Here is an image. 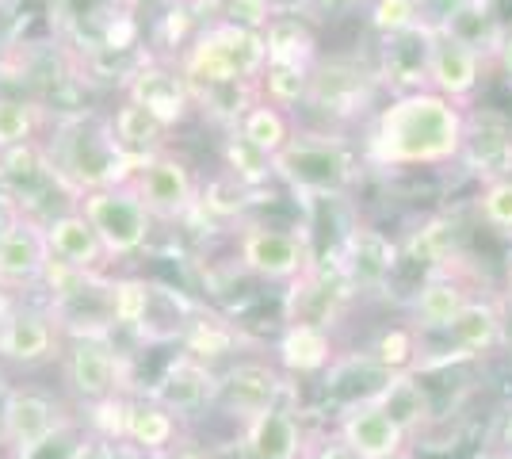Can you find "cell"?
I'll return each mask as SVG.
<instances>
[{"mask_svg": "<svg viewBox=\"0 0 512 459\" xmlns=\"http://www.w3.org/2000/svg\"><path fill=\"white\" fill-rule=\"evenodd\" d=\"M314 261L318 253L306 230H283L249 219L237 226V264L264 284H295Z\"/></svg>", "mask_w": 512, "mask_h": 459, "instance_id": "7", "label": "cell"}, {"mask_svg": "<svg viewBox=\"0 0 512 459\" xmlns=\"http://www.w3.org/2000/svg\"><path fill=\"white\" fill-rule=\"evenodd\" d=\"M337 264L344 268V276H348V284H352L356 295L383 291L386 280H390L394 268H398V245L386 238L383 230L356 222V226L344 234Z\"/></svg>", "mask_w": 512, "mask_h": 459, "instance_id": "21", "label": "cell"}, {"mask_svg": "<svg viewBox=\"0 0 512 459\" xmlns=\"http://www.w3.org/2000/svg\"><path fill=\"white\" fill-rule=\"evenodd\" d=\"M302 459H360V456H356V452H352V448L333 433L329 440H321V444H314V448H306V456Z\"/></svg>", "mask_w": 512, "mask_h": 459, "instance_id": "40", "label": "cell"}, {"mask_svg": "<svg viewBox=\"0 0 512 459\" xmlns=\"http://www.w3.org/2000/svg\"><path fill=\"white\" fill-rule=\"evenodd\" d=\"M46 249H50V261L58 268H69L77 276H107L115 264L107 261L104 245L96 238V230L88 226V219L69 207L58 211L54 219H46Z\"/></svg>", "mask_w": 512, "mask_h": 459, "instance_id": "22", "label": "cell"}, {"mask_svg": "<svg viewBox=\"0 0 512 459\" xmlns=\"http://www.w3.org/2000/svg\"><path fill=\"white\" fill-rule=\"evenodd\" d=\"M69 417H73V410L54 391L12 383V391L4 394V406H0V448L4 452L23 448L31 440L54 433Z\"/></svg>", "mask_w": 512, "mask_h": 459, "instance_id": "17", "label": "cell"}, {"mask_svg": "<svg viewBox=\"0 0 512 459\" xmlns=\"http://www.w3.org/2000/svg\"><path fill=\"white\" fill-rule=\"evenodd\" d=\"M237 345H241V333H237L226 318H214V314H195L188 333L180 337V349L199 356L203 364H218L226 356H234Z\"/></svg>", "mask_w": 512, "mask_h": 459, "instance_id": "34", "label": "cell"}, {"mask_svg": "<svg viewBox=\"0 0 512 459\" xmlns=\"http://www.w3.org/2000/svg\"><path fill=\"white\" fill-rule=\"evenodd\" d=\"M337 437L360 459H402L406 456V429L386 414L375 398L348 402L337 414Z\"/></svg>", "mask_w": 512, "mask_h": 459, "instance_id": "19", "label": "cell"}, {"mask_svg": "<svg viewBox=\"0 0 512 459\" xmlns=\"http://www.w3.org/2000/svg\"><path fill=\"white\" fill-rule=\"evenodd\" d=\"M0 4H8V0H0Z\"/></svg>", "mask_w": 512, "mask_h": 459, "instance_id": "48", "label": "cell"}, {"mask_svg": "<svg viewBox=\"0 0 512 459\" xmlns=\"http://www.w3.org/2000/svg\"><path fill=\"white\" fill-rule=\"evenodd\" d=\"M306 96H310V73L264 66V73H260V100H268L272 108H283L291 115L295 108H306Z\"/></svg>", "mask_w": 512, "mask_h": 459, "instance_id": "38", "label": "cell"}, {"mask_svg": "<svg viewBox=\"0 0 512 459\" xmlns=\"http://www.w3.org/2000/svg\"><path fill=\"white\" fill-rule=\"evenodd\" d=\"M146 394L153 402H161L180 425L192 417H207L214 414V398H218V368L180 349Z\"/></svg>", "mask_w": 512, "mask_h": 459, "instance_id": "15", "label": "cell"}, {"mask_svg": "<svg viewBox=\"0 0 512 459\" xmlns=\"http://www.w3.org/2000/svg\"><path fill=\"white\" fill-rule=\"evenodd\" d=\"M62 379L65 391L81 410H92L100 402H111L123 394L127 383V356L115 349V337H96V333H77L65 337L62 349Z\"/></svg>", "mask_w": 512, "mask_h": 459, "instance_id": "6", "label": "cell"}, {"mask_svg": "<svg viewBox=\"0 0 512 459\" xmlns=\"http://www.w3.org/2000/svg\"><path fill=\"white\" fill-rule=\"evenodd\" d=\"M367 23L383 35H413L436 23V4L432 0H367Z\"/></svg>", "mask_w": 512, "mask_h": 459, "instance_id": "33", "label": "cell"}, {"mask_svg": "<svg viewBox=\"0 0 512 459\" xmlns=\"http://www.w3.org/2000/svg\"><path fill=\"white\" fill-rule=\"evenodd\" d=\"M20 215H23L20 203H16V199L8 196V192H0V234H4V230H8L12 222L20 219Z\"/></svg>", "mask_w": 512, "mask_h": 459, "instance_id": "45", "label": "cell"}, {"mask_svg": "<svg viewBox=\"0 0 512 459\" xmlns=\"http://www.w3.org/2000/svg\"><path fill=\"white\" fill-rule=\"evenodd\" d=\"M268 66L264 31L241 27L230 20H207L180 50L176 69L188 85H260Z\"/></svg>", "mask_w": 512, "mask_h": 459, "instance_id": "4", "label": "cell"}, {"mask_svg": "<svg viewBox=\"0 0 512 459\" xmlns=\"http://www.w3.org/2000/svg\"><path fill=\"white\" fill-rule=\"evenodd\" d=\"M470 299H478V295H474L467 276L459 272V261L432 268L425 284L417 287V295L409 299V314H413L409 329H417L421 337H440L459 322V314L470 306Z\"/></svg>", "mask_w": 512, "mask_h": 459, "instance_id": "18", "label": "cell"}, {"mask_svg": "<svg viewBox=\"0 0 512 459\" xmlns=\"http://www.w3.org/2000/svg\"><path fill=\"white\" fill-rule=\"evenodd\" d=\"M0 459H4V456H0Z\"/></svg>", "mask_w": 512, "mask_h": 459, "instance_id": "50", "label": "cell"}, {"mask_svg": "<svg viewBox=\"0 0 512 459\" xmlns=\"http://www.w3.org/2000/svg\"><path fill=\"white\" fill-rule=\"evenodd\" d=\"M130 184H134L138 199L146 203V211L157 222H184L199 211V192L203 188L195 180L192 165L169 150L142 161Z\"/></svg>", "mask_w": 512, "mask_h": 459, "instance_id": "13", "label": "cell"}, {"mask_svg": "<svg viewBox=\"0 0 512 459\" xmlns=\"http://www.w3.org/2000/svg\"><path fill=\"white\" fill-rule=\"evenodd\" d=\"M256 192H249L245 184H237L230 173L214 176L211 184L199 192V211L211 215L218 222H230V219H245L249 203H256Z\"/></svg>", "mask_w": 512, "mask_h": 459, "instance_id": "37", "label": "cell"}, {"mask_svg": "<svg viewBox=\"0 0 512 459\" xmlns=\"http://www.w3.org/2000/svg\"><path fill=\"white\" fill-rule=\"evenodd\" d=\"M123 452H127V448H123ZM130 459H176L172 456V452H165V456H142V452H127Z\"/></svg>", "mask_w": 512, "mask_h": 459, "instance_id": "46", "label": "cell"}, {"mask_svg": "<svg viewBox=\"0 0 512 459\" xmlns=\"http://www.w3.org/2000/svg\"><path fill=\"white\" fill-rule=\"evenodd\" d=\"M367 0H310V12L306 16H318V20H329V16H341V12H352Z\"/></svg>", "mask_w": 512, "mask_h": 459, "instance_id": "41", "label": "cell"}, {"mask_svg": "<svg viewBox=\"0 0 512 459\" xmlns=\"http://www.w3.org/2000/svg\"><path fill=\"white\" fill-rule=\"evenodd\" d=\"M184 425L150 394H127L123 398V421H119V448L142 452V456H165L180 448Z\"/></svg>", "mask_w": 512, "mask_h": 459, "instance_id": "23", "label": "cell"}, {"mask_svg": "<svg viewBox=\"0 0 512 459\" xmlns=\"http://www.w3.org/2000/svg\"><path fill=\"white\" fill-rule=\"evenodd\" d=\"M337 341H333V329L318 326H283L276 341V360L279 372L302 379V375H325L337 360Z\"/></svg>", "mask_w": 512, "mask_h": 459, "instance_id": "25", "label": "cell"}, {"mask_svg": "<svg viewBox=\"0 0 512 459\" xmlns=\"http://www.w3.org/2000/svg\"><path fill=\"white\" fill-rule=\"evenodd\" d=\"M360 161L363 157H356L341 134L295 127L291 142L272 157V173L291 188V196L310 207L318 199H348L363 173Z\"/></svg>", "mask_w": 512, "mask_h": 459, "instance_id": "3", "label": "cell"}, {"mask_svg": "<svg viewBox=\"0 0 512 459\" xmlns=\"http://www.w3.org/2000/svg\"><path fill=\"white\" fill-rule=\"evenodd\" d=\"M470 108H459L432 88L390 96L371 115L363 138V165L383 173L444 169L463 161L467 150Z\"/></svg>", "mask_w": 512, "mask_h": 459, "instance_id": "1", "label": "cell"}, {"mask_svg": "<svg viewBox=\"0 0 512 459\" xmlns=\"http://www.w3.org/2000/svg\"><path fill=\"white\" fill-rule=\"evenodd\" d=\"M493 69H501V73L509 77V85H512V27H505L501 43L493 46Z\"/></svg>", "mask_w": 512, "mask_h": 459, "instance_id": "43", "label": "cell"}, {"mask_svg": "<svg viewBox=\"0 0 512 459\" xmlns=\"http://www.w3.org/2000/svg\"><path fill=\"white\" fill-rule=\"evenodd\" d=\"M65 329L50 306L0 303V364L8 368H43L62 360Z\"/></svg>", "mask_w": 512, "mask_h": 459, "instance_id": "8", "label": "cell"}, {"mask_svg": "<svg viewBox=\"0 0 512 459\" xmlns=\"http://www.w3.org/2000/svg\"><path fill=\"white\" fill-rule=\"evenodd\" d=\"M96 444H100V440L88 429L85 417L73 414L69 421H62L54 433L31 440V444H23V448L4 452V459H92Z\"/></svg>", "mask_w": 512, "mask_h": 459, "instance_id": "30", "label": "cell"}, {"mask_svg": "<svg viewBox=\"0 0 512 459\" xmlns=\"http://www.w3.org/2000/svg\"><path fill=\"white\" fill-rule=\"evenodd\" d=\"M505 303L512 306V264H509V280H505Z\"/></svg>", "mask_w": 512, "mask_h": 459, "instance_id": "47", "label": "cell"}, {"mask_svg": "<svg viewBox=\"0 0 512 459\" xmlns=\"http://www.w3.org/2000/svg\"><path fill=\"white\" fill-rule=\"evenodd\" d=\"M402 459H406V456H402Z\"/></svg>", "mask_w": 512, "mask_h": 459, "instance_id": "49", "label": "cell"}, {"mask_svg": "<svg viewBox=\"0 0 512 459\" xmlns=\"http://www.w3.org/2000/svg\"><path fill=\"white\" fill-rule=\"evenodd\" d=\"M234 134L245 138V142H249L253 150L264 153V157H276V153L291 142V134H295V115H287L283 108H272L268 100H256L253 108L237 119Z\"/></svg>", "mask_w": 512, "mask_h": 459, "instance_id": "32", "label": "cell"}, {"mask_svg": "<svg viewBox=\"0 0 512 459\" xmlns=\"http://www.w3.org/2000/svg\"><path fill=\"white\" fill-rule=\"evenodd\" d=\"M127 20H134L127 0H50V27L62 39L85 43L92 54L104 50L111 31Z\"/></svg>", "mask_w": 512, "mask_h": 459, "instance_id": "24", "label": "cell"}, {"mask_svg": "<svg viewBox=\"0 0 512 459\" xmlns=\"http://www.w3.org/2000/svg\"><path fill=\"white\" fill-rule=\"evenodd\" d=\"M237 452L241 459H302L310 448V437L302 429V414L295 402H283L276 410L237 425Z\"/></svg>", "mask_w": 512, "mask_h": 459, "instance_id": "20", "label": "cell"}, {"mask_svg": "<svg viewBox=\"0 0 512 459\" xmlns=\"http://www.w3.org/2000/svg\"><path fill=\"white\" fill-rule=\"evenodd\" d=\"M123 96L134 100L138 108L150 111L153 119L165 123L169 131L184 127L195 115L192 88L184 81V73L176 69L172 58H157V54H142L134 62V69H130L127 81H123Z\"/></svg>", "mask_w": 512, "mask_h": 459, "instance_id": "12", "label": "cell"}, {"mask_svg": "<svg viewBox=\"0 0 512 459\" xmlns=\"http://www.w3.org/2000/svg\"><path fill=\"white\" fill-rule=\"evenodd\" d=\"M283 402H295V383L268 360H234L218 372L214 414L230 417L237 425L253 421L264 410H276Z\"/></svg>", "mask_w": 512, "mask_h": 459, "instance_id": "9", "label": "cell"}, {"mask_svg": "<svg viewBox=\"0 0 512 459\" xmlns=\"http://www.w3.org/2000/svg\"><path fill=\"white\" fill-rule=\"evenodd\" d=\"M176 4H184V0H127L130 16L138 23H157L165 12H172Z\"/></svg>", "mask_w": 512, "mask_h": 459, "instance_id": "39", "label": "cell"}, {"mask_svg": "<svg viewBox=\"0 0 512 459\" xmlns=\"http://www.w3.org/2000/svg\"><path fill=\"white\" fill-rule=\"evenodd\" d=\"M493 448H497V459H512V402L505 406L501 421H497V433H493Z\"/></svg>", "mask_w": 512, "mask_h": 459, "instance_id": "42", "label": "cell"}, {"mask_svg": "<svg viewBox=\"0 0 512 459\" xmlns=\"http://www.w3.org/2000/svg\"><path fill=\"white\" fill-rule=\"evenodd\" d=\"M375 402H379L386 414L406 429V437L409 433H417L428 417H432L428 391H425V383H421V375L417 372H394L383 383V391L375 394Z\"/></svg>", "mask_w": 512, "mask_h": 459, "instance_id": "31", "label": "cell"}, {"mask_svg": "<svg viewBox=\"0 0 512 459\" xmlns=\"http://www.w3.org/2000/svg\"><path fill=\"white\" fill-rule=\"evenodd\" d=\"M264 54H268V66L314 73V66L321 62V43L314 23L306 16H272L264 27Z\"/></svg>", "mask_w": 512, "mask_h": 459, "instance_id": "26", "label": "cell"}, {"mask_svg": "<svg viewBox=\"0 0 512 459\" xmlns=\"http://www.w3.org/2000/svg\"><path fill=\"white\" fill-rule=\"evenodd\" d=\"M222 169L234 176L237 184H245L249 192H260L264 184H272L276 173H272V157H264L260 150H253L245 138H237L234 131L226 134L222 142Z\"/></svg>", "mask_w": 512, "mask_h": 459, "instance_id": "35", "label": "cell"}, {"mask_svg": "<svg viewBox=\"0 0 512 459\" xmlns=\"http://www.w3.org/2000/svg\"><path fill=\"white\" fill-rule=\"evenodd\" d=\"M379 81V69H367L352 58H321L314 73H310V96L306 108H314L325 123H341V119H356L363 108L371 104Z\"/></svg>", "mask_w": 512, "mask_h": 459, "instance_id": "14", "label": "cell"}, {"mask_svg": "<svg viewBox=\"0 0 512 459\" xmlns=\"http://www.w3.org/2000/svg\"><path fill=\"white\" fill-rule=\"evenodd\" d=\"M77 211L96 230V238H100L111 264L146 253V245L153 241V230H157V219L146 211V203L138 199L134 184H115V188L85 192V196L77 199Z\"/></svg>", "mask_w": 512, "mask_h": 459, "instance_id": "5", "label": "cell"}, {"mask_svg": "<svg viewBox=\"0 0 512 459\" xmlns=\"http://www.w3.org/2000/svg\"><path fill=\"white\" fill-rule=\"evenodd\" d=\"M43 153L73 199L96 188L130 184L138 173V161L123 153L111 134V119L100 111L54 115V127L43 138Z\"/></svg>", "mask_w": 512, "mask_h": 459, "instance_id": "2", "label": "cell"}, {"mask_svg": "<svg viewBox=\"0 0 512 459\" xmlns=\"http://www.w3.org/2000/svg\"><path fill=\"white\" fill-rule=\"evenodd\" d=\"M50 272V249H46V226L43 219L27 215L12 222L0 234V295L16 299L23 291H35L46 284Z\"/></svg>", "mask_w": 512, "mask_h": 459, "instance_id": "16", "label": "cell"}, {"mask_svg": "<svg viewBox=\"0 0 512 459\" xmlns=\"http://www.w3.org/2000/svg\"><path fill=\"white\" fill-rule=\"evenodd\" d=\"M268 4V16H306L310 12V0H264Z\"/></svg>", "mask_w": 512, "mask_h": 459, "instance_id": "44", "label": "cell"}, {"mask_svg": "<svg viewBox=\"0 0 512 459\" xmlns=\"http://www.w3.org/2000/svg\"><path fill=\"white\" fill-rule=\"evenodd\" d=\"M474 219L486 230L512 238V176H493L482 180L474 192Z\"/></svg>", "mask_w": 512, "mask_h": 459, "instance_id": "36", "label": "cell"}, {"mask_svg": "<svg viewBox=\"0 0 512 459\" xmlns=\"http://www.w3.org/2000/svg\"><path fill=\"white\" fill-rule=\"evenodd\" d=\"M440 337H448L451 360H478L505 341V314L493 299H470L459 322Z\"/></svg>", "mask_w": 512, "mask_h": 459, "instance_id": "27", "label": "cell"}, {"mask_svg": "<svg viewBox=\"0 0 512 459\" xmlns=\"http://www.w3.org/2000/svg\"><path fill=\"white\" fill-rule=\"evenodd\" d=\"M425 54L428 88L440 92L451 104H459V108H470L482 81H486L490 58L482 50H474L467 39L451 35L448 27H440V23L425 27Z\"/></svg>", "mask_w": 512, "mask_h": 459, "instance_id": "10", "label": "cell"}, {"mask_svg": "<svg viewBox=\"0 0 512 459\" xmlns=\"http://www.w3.org/2000/svg\"><path fill=\"white\" fill-rule=\"evenodd\" d=\"M50 127H54V111L43 100L0 92V153L43 142Z\"/></svg>", "mask_w": 512, "mask_h": 459, "instance_id": "29", "label": "cell"}, {"mask_svg": "<svg viewBox=\"0 0 512 459\" xmlns=\"http://www.w3.org/2000/svg\"><path fill=\"white\" fill-rule=\"evenodd\" d=\"M356 299L344 268L337 261H314L283 295V326H318L333 329L341 322L344 306Z\"/></svg>", "mask_w": 512, "mask_h": 459, "instance_id": "11", "label": "cell"}, {"mask_svg": "<svg viewBox=\"0 0 512 459\" xmlns=\"http://www.w3.org/2000/svg\"><path fill=\"white\" fill-rule=\"evenodd\" d=\"M107 119H111V134H115V142L123 146V153L127 157H134L138 165L142 161H150V157H157V153H165L169 146V127L165 123H157L150 111L138 108L134 100H119V108L107 111Z\"/></svg>", "mask_w": 512, "mask_h": 459, "instance_id": "28", "label": "cell"}]
</instances>
